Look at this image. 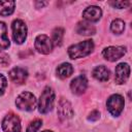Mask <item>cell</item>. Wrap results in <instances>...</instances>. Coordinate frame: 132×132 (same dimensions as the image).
Returning <instances> with one entry per match:
<instances>
[{
	"label": "cell",
	"mask_w": 132,
	"mask_h": 132,
	"mask_svg": "<svg viewBox=\"0 0 132 132\" xmlns=\"http://www.w3.org/2000/svg\"><path fill=\"white\" fill-rule=\"evenodd\" d=\"M12 37L15 43L22 44L27 37V26L22 20H14L12 23Z\"/></svg>",
	"instance_id": "cell-5"
},
{
	"label": "cell",
	"mask_w": 132,
	"mask_h": 132,
	"mask_svg": "<svg viewBox=\"0 0 132 132\" xmlns=\"http://www.w3.org/2000/svg\"><path fill=\"white\" fill-rule=\"evenodd\" d=\"M94 50V42L92 40H85L79 43L73 44L68 48V55L71 59L84 58L92 53Z\"/></svg>",
	"instance_id": "cell-1"
},
{
	"label": "cell",
	"mask_w": 132,
	"mask_h": 132,
	"mask_svg": "<svg viewBox=\"0 0 132 132\" xmlns=\"http://www.w3.org/2000/svg\"><path fill=\"white\" fill-rule=\"evenodd\" d=\"M15 105L21 110H25V111L34 110L36 106L35 96L30 92H23L16 97Z\"/></svg>",
	"instance_id": "cell-3"
},
{
	"label": "cell",
	"mask_w": 132,
	"mask_h": 132,
	"mask_svg": "<svg viewBox=\"0 0 132 132\" xmlns=\"http://www.w3.org/2000/svg\"><path fill=\"white\" fill-rule=\"evenodd\" d=\"M2 129L4 132H21V122L19 117L13 113L7 114L2 121Z\"/></svg>",
	"instance_id": "cell-7"
},
{
	"label": "cell",
	"mask_w": 132,
	"mask_h": 132,
	"mask_svg": "<svg viewBox=\"0 0 132 132\" xmlns=\"http://www.w3.org/2000/svg\"><path fill=\"white\" fill-rule=\"evenodd\" d=\"M58 114L61 119L66 120L70 119L73 116V110L71 107V104L66 99H61L58 104Z\"/></svg>",
	"instance_id": "cell-12"
},
{
	"label": "cell",
	"mask_w": 132,
	"mask_h": 132,
	"mask_svg": "<svg viewBox=\"0 0 132 132\" xmlns=\"http://www.w3.org/2000/svg\"><path fill=\"white\" fill-rule=\"evenodd\" d=\"M55 101V93L52 88L46 87L40 95L38 102V110L40 113H46L52 110Z\"/></svg>",
	"instance_id": "cell-2"
},
{
	"label": "cell",
	"mask_w": 132,
	"mask_h": 132,
	"mask_svg": "<svg viewBox=\"0 0 132 132\" xmlns=\"http://www.w3.org/2000/svg\"><path fill=\"white\" fill-rule=\"evenodd\" d=\"M126 54V48L124 46H108L103 50V57L110 62H114L122 58Z\"/></svg>",
	"instance_id": "cell-8"
},
{
	"label": "cell",
	"mask_w": 132,
	"mask_h": 132,
	"mask_svg": "<svg viewBox=\"0 0 132 132\" xmlns=\"http://www.w3.org/2000/svg\"><path fill=\"white\" fill-rule=\"evenodd\" d=\"M101 15H102L101 8L95 5H91L82 11V18L89 22H97L101 19Z\"/></svg>",
	"instance_id": "cell-11"
},
{
	"label": "cell",
	"mask_w": 132,
	"mask_h": 132,
	"mask_svg": "<svg viewBox=\"0 0 132 132\" xmlns=\"http://www.w3.org/2000/svg\"><path fill=\"white\" fill-rule=\"evenodd\" d=\"M110 4L118 8H125V7L129 6L131 4V2L130 1H116V2H110Z\"/></svg>",
	"instance_id": "cell-24"
},
{
	"label": "cell",
	"mask_w": 132,
	"mask_h": 132,
	"mask_svg": "<svg viewBox=\"0 0 132 132\" xmlns=\"http://www.w3.org/2000/svg\"><path fill=\"white\" fill-rule=\"evenodd\" d=\"M63 36H64V30L62 28H56L53 31V44L55 45H61L62 40H63Z\"/></svg>",
	"instance_id": "cell-20"
},
{
	"label": "cell",
	"mask_w": 132,
	"mask_h": 132,
	"mask_svg": "<svg viewBox=\"0 0 132 132\" xmlns=\"http://www.w3.org/2000/svg\"><path fill=\"white\" fill-rule=\"evenodd\" d=\"M88 87V80L84 75H79L72 79L70 82V89L71 91L76 95H81Z\"/></svg>",
	"instance_id": "cell-10"
},
{
	"label": "cell",
	"mask_w": 132,
	"mask_h": 132,
	"mask_svg": "<svg viewBox=\"0 0 132 132\" xmlns=\"http://www.w3.org/2000/svg\"><path fill=\"white\" fill-rule=\"evenodd\" d=\"M56 72L60 78H67L73 73V67L69 63H62L57 67Z\"/></svg>",
	"instance_id": "cell-15"
},
{
	"label": "cell",
	"mask_w": 132,
	"mask_h": 132,
	"mask_svg": "<svg viewBox=\"0 0 132 132\" xmlns=\"http://www.w3.org/2000/svg\"><path fill=\"white\" fill-rule=\"evenodd\" d=\"M99 118H100V112L98 110H94L90 113V116L88 117V120L89 121H97V120H99Z\"/></svg>",
	"instance_id": "cell-25"
},
{
	"label": "cell",
	"mask_w": 132,
	"mask_h": 132,
	"mask_svg": "<svg viewBox=\"0 0 132 132\" xmlns=\"http://www.w3.org/2000/svg\"><path fill=\"white\" fill-rule=\"evenodd\" d=\"M14 1H0V15L6 16L13 12L14 10Z\"/></svg>",
	"instance_id": "cell-18"
},
{
	"label": "cell",
	"mask_w": 132,
	"mask_h": 132,
	"mask_svg": "<svg viewBox=\"0 0 132 132\" xmlns=\"http://www.w3.org/2000/svg\"><path fill=\"white\" fill-rule=\"evenodd\" d=\"M42 125V121L41 120H34L27 128V132H37L39 130V128Z\"/></svg>",
	"instance_id": "cell-21"
},
{
	"label": "cell",
	"mask_w": 132,
	"mask_h": 132,
	"mask_svg": "<svg viewBox=\"0 0 132 132\" xmlns=\"http://www.w3.org/2000/svg\"><path fill=\"white\" fill-rule=\"evenodd\" d=\"M9 64V58L8 56L0 50V66H7Z\"/></svg>",
	"instance_id": "cell-22"
},
{
	"label": "cell",
	"mask_w": 132,
	"mask_h": 132,
	"mask_svg": "<svg viewBox=\"0 0 132 132\" xmlns=\"http://www.w3.org/2000/svg\"><path fill=\"white\" fill-rule=\"evenodd\" d=\"M109 74H110L109 70L105 66H103V65L97 66L93 70V76L97 80H100V81H106L109 78Z\"/></svg>",
	"instance_id": "cell-14"
},
{
	"label": "cell",
	"mask_w": 132,
	"mask_h": 132,
	"mask_svg": "<svg viewBox=\"0 0 132 132\" xmlns=\"http://www.w3.org/2000/svg\"><path fill=\"white\" fill-rule=\"evenodd\" d=\"M34 45H35V48L37 50V52L40 54H43V55L50 54L53 51V46H54L52 39H50V37L44 34L38 35L35 38Z\"/></svg>",
	"instance_id": "cell-6"
},
{
	"label": "cell",
	"mask_w": 132,
	"mask_h": 132,
	"mask_svg": "<svg viewBox=\"0 0 132 132\" xmlns=\"http://www.w3.org/2000/svg\"><path fill=\"white\" fill-rule=\"evenodd\" d=\"M10 45L9 39L7 37V28L3 22H0V48H8Z\"/></svg>",
	"instance_id": "cell-17"
},
{
	"label": "cell",
	"mask_w": 132,
	"mask_h": 132,
	"mask_svg": "<svg viewBox=\"0 0 132 132\" xmlns=\"http://www.w3.org/2000/svg\"><path fill=\"white\" fill-rule=\"evenodd\" d=\"M9 76L11 80L15 84H23L28 77V72L25 68L22 67H14L9 71Z\"/></svg>",
	"instance_id": "cell-13"
},
{
	"label": "cell",
	"mask_w": 132,
	"mask_h": 132,
	"mask_svg": "<svg viewBox=\"0 0 132 132\" xmlns=\"http://www.w3.org/2000/svg\"><path fill=\"white\" fill-rule=\"evenodd\" d=\"M114 80L117 84L122 85L124 82H126V80L128 79L129 75H130V66L127 63H120L114 70Z\"/></svg>",
	"instance_id": "cell-9"
},
{
	"label": "cell",
	"mask_w": 132,
	"mask_h": 132,
	"mask_svg": "<svg viewBox=\"0 0 132 132\" xmlns=\"http://www.w3.org/2000/svg\"><path fill=\"white\" fill-rule=\"evenodd\" d=\"M124 105H125L124 98L119 94L111 95L107 99V102H106V106H107L108 111L114 117L120 116V113L124 109Z\"/></svg>",
	"instance_id": "cell-4"
},
{
	"label": "cell",
	"mask_w": 132,
	"mask_h": 132,
	"mask_svg": "<svg viewBox=\"0 0 132 132\" xmlns=\"http://www.w3.org/2000/svg\"><path fill=\"white\" fill-rule=\"evenodd\" d=\"M7 87V80L3 74H0V96L4 94V91Z\"/></svg>",
	"instance_id": "cell-23"
},
{
	"label": "cell",
	"mask_w": 132,
	"mask_h": 132,
	"mask_svg": "<svg viewBox=\"0 0 132 132\" xmlns=\"http://www.w3.org/2000/svg\"><path fill=\"white\" fill-rule=\"evenodd\" d=\"M41 132H53V131H51V130H44V131H41Z\"/></svg>",
	"instance_id": "cell-26"
},
{
	"label": "cell",
	"mask_w": 132,
	"mask_h": 132,
	"mask_svg": "<svg viewBox=\"0 0 132 132\" xmlns=\"http://www.w3.org/2000/svg\"><path fill=\"white\" fill-rule=\"evenodd\" d=\"M110 30L116 34H122L125 30V23L120 19H116L111 22Z\"/></svg>",
	"instance_id": "cell-19"
},
{
	"label": "cell",
	"mask_w": 132,
	"mask_h": 132,
	"mask_svg": "<svg viewBox=\"0 0 132 132\" xmlns=\"http://www.w3.org/2000/svg\"><path fill=\"white\" fill-rule=\"evenodd\" d=\"M95 27L93 25H91L90 23L87 22H80L78 23L77 27H76V32L80 35H93L95 34Z\"/></svg>",
	"instance_id": "cell-16"
}]
</instances>
